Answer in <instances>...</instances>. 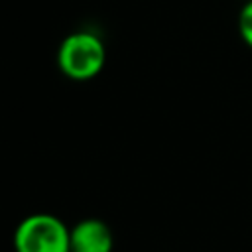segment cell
<instances>
[{"instance_id":"1","label":"cell","mask_w":252,"mask_h":252,"mask_svg":"<svg viewBox=\"0 0 252 252\" xmlns=\"http://www.w3.org/2000/svg\"><path fill=\"white\" fill-rule=\"evenodd\" d=\"M104 43L91 32H75L67 35L57 51L59 71L75 81H87L100 73L104 65Z\"/></svg>"},{"instance_id":"2","label":"cell","mask_w":252,"mask_h":252,"mask_svg":"<svg viewBox=\"0 0 252 252\" xmlns=\"http://www.w3.org/2000/svg\"><path fill=\"white\" fill-rule=\"evenodd\" d=\"M16 252H71V228L49 213L26 217L14 232Z\"/></svg>"},{"instance_id":"3","label":"cell","mask_w":252,"mask_h":252,"mask_svg":"<svg viewBox=\"0 0 252 252\" xmlns=\"http://www.w3.org/2000/svg\"><path fill=\"white\" fill-rule=\"evenodd\" d=\"M112 230L100 219H85L71 228V252H112Z\"/></svg>"},{"instance_id":"4","label":"cell","mask_w":252,"mask_h":252,"mask_svg":"<svg viewBox=\"0 0 252 252\" xmlns=\"http://www.w3.org/2000/svg\"><path fill=\"white\" fill-rule=\"evenodd\" d=\"M240 33L246 39V43L252 45V2L240 14Z\"/></svg>"}]
</instances>
